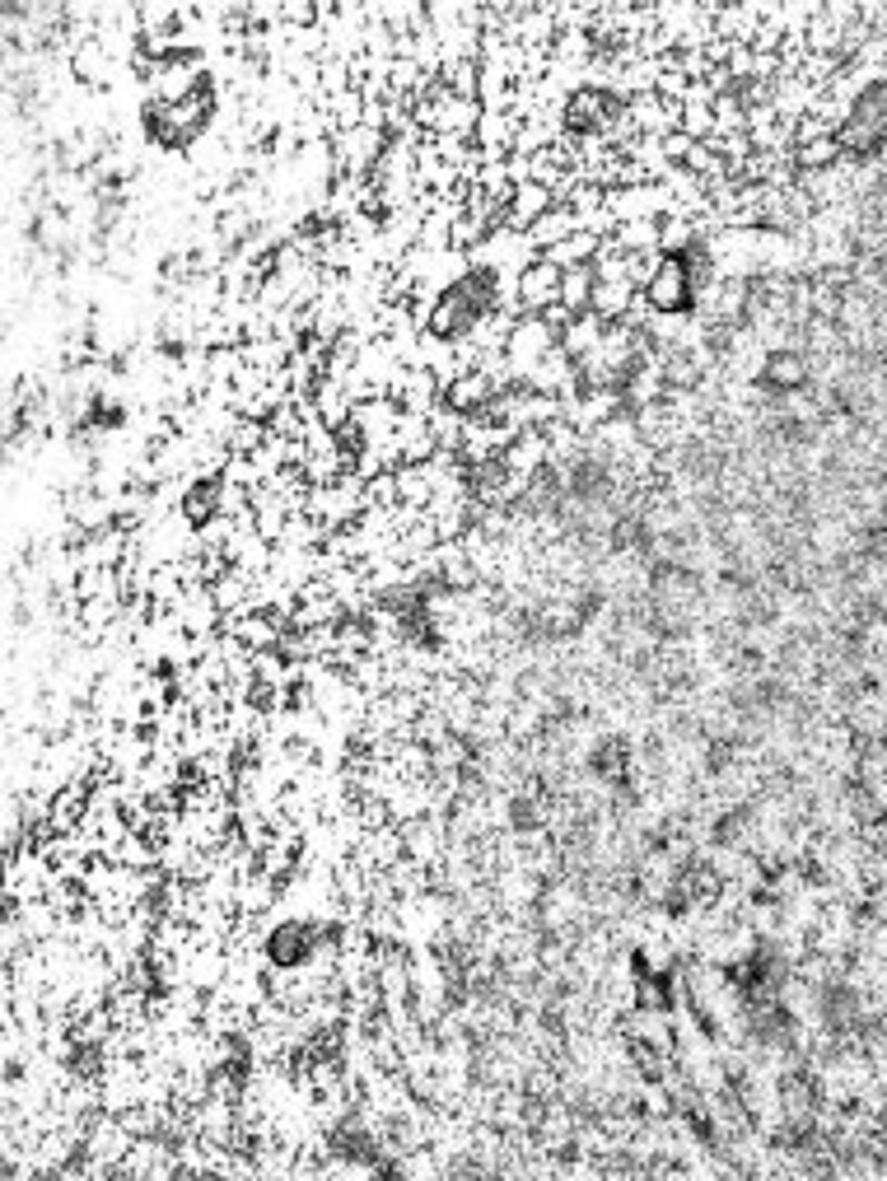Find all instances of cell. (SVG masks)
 I'll use <instances>...</instances> for the list:
<instances>
[{
    "instance_id": "obj_1",
    "label": "cell",
    "mask_w": 887,
    "mask_h": 1181,
    "mask_svg": "<svg viewBox=\"0 0 887 1181\" xmlns=\"http://www.w3.org/2000/svg\"><path fill=\"white\" fill-rule=\"evenodd\" d=\"M561 276H565L561 266H552L547 258H537L518 276V304L528 309V313H547L552 304H561Z\"/></svg>"
},
{
    "instance_id": "obj_2",
    "label": "cell",
    "mask_w": 887,
    "mask_h": 1181,
    "mask_svg": "<svg viewBox=\"0 0 887 1181\" xmlns=\"http://www.w3.org/2000/svg\"><path fill=\"white\" fill-rule=\"evenodd\" d=\"M556 206V196H552V188H542V183H523V188H514V196H510V211H505V230H514V234H528L533 224L542 220Z\"/></svg>"
},
{
    "instance_id": "obj_3",
    "label": "cell",
    "mask_w": 887,
    "mask_h": 1181,
    "mask_svg": "<svg viewBox=\"0 0 887 1181\" xmlns=\"http://www.w3.org/2000/svg\"><path fill=\"white\" fill-rule=\"evenodd\" d=\"M603 336H607V323H603V317H598V313H579L575 323L561 332V351L579 365L584 355H594V351L603 346Z\"/></svg>"
},
{
    "instance_id": "obj_4",
    "label": "cell",
    "mask_w": 887,
    "mask_h": 1181,
    "mask_svg": "<svg viewBox=\"0 0 887 1181\" xmlns=\"http://www.w3.org/2000/svg\"><path fill=\"white\" fill-rule=\"evenodd\" d=\"M495 397V388H491V378L476 370V374H463L458 383H453V388L444 393V406L448 412H458V416H476L482 412V406Z\"/></svg>"
},
{
    "instance_id": "obj_5",
    "label": "cell",
    "mask_w": 887,
    "mask_h": 1181,
    "mask_svg": "<svg viewBox=\"0 0 887 1181\" xmlns=\"http://www.w3.org/2000/svg\"><path fill=\"white\" fill-rule=\"evenodd\" d=\"M571 234H579V215L571 211V206H552L547 215H542L533 230H528V239H533V248L537 253H547V248H556V243H565Z\"/></svg>"
},
{
    "instance_id": "obj_6",
    "label": "cell",
    "mask_w": 887,
    "mask_h": 1181,
    "mask_svg": "<svg viewBox=\"0 0 887 1181\" xmlns=\"http://www.w3.org/2000/svg\"><path fill=\"white\" fill-rule=\"evenodd\" d=\"M598 248H603V239H594V234H571L565 243H556V248H547V258L552 266H561V271H575V266H594V258H598Z\"/></svg>"
},
{
    "instance_id": "obj_7",
    "label": "cell",
    "mask_w": 887,
    "mask_h": 1181,
    "mask_svg": "<svg viewBox=\"0 0 887 1181\" xmlns=\"http://www.w3.org/2000/svg\"><path fill=\"white\" fill-rule=\"evenodd\" d=\"M594 266H575V271H565L561 276V304L571 309L575 317L588 313V304H594Z\"/></svg>"
},
{
    "instance_id": "obj_8",
    "label": "cell",
    "mask_w": 887,
    "mask_h": 1181,
    "mask_svg": "<svg viewBox=\"0 0 887 1181\" xmlns=\"http://www.w3.org/2000/svg\"><path fill=\"white\" fill-rule=\"evenodd\" d=\"M622 253H658V220H631L617 230Z\"/></svg>"
},
{
    "instance_id": "obj_9",
    "label": "cell",
    "mask_w": 887,
    "mask_h": 1181,
    "mask_svg": "<svg viewBox=\"0 0 887 1181\" xmlns=\"http://www.w3.org/2000/svg\"><path fill=\"white\" fill-rule=\"evenodd\" d=\"M281 24L285 29H323V6H309V0H285V6H281Z\"/></svg>"
}]
</instances>
